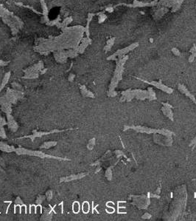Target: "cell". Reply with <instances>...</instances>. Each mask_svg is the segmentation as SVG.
<instances>
[{
    "mask_svg": "<svg viewBox=\"0 0 196 221\" xmlns=\"http://www.w3.org/2000/svg\"><path fill=\"white\" fill-rule=\"evenodd\" d=\"M138 46H139V43H138V42L133 43V44L131 45L128 46V47H127L124 48V49H121V50H117V52L114 53V55H112V56H111L110 57L107 58V59L108 60H111V59H113V60H114V59H115V57H116V56H119V57L120 58L122 56L125 55L126 53H128V52H130L131 50H133V49H135L136 47H137Z\"/></svg>",
    "mask_w": 196,
    "mask_h": 221,
    "instance_id": "cell-1",
    "label": "cell"
},
{
    "mask_svg": "<svg viewBox=\"0 0 196 221\" xmlns=\"http://www.w3.org/2000/svg\"><path fill=\"white\" fill-rule=\"evenodd\" d=\"M105 11H102L99 13H97V15H99V18H98V23L101 24L105 20L107 19V16L105 14Z\"/></svg>",
    "mask_w": 196,
    "mask_h": 221,
    "instance_id": "cell-7",
    "label": "cell"
},
{
    "mask_svg": "<svg viewBox=\"0 0 196 221\" xmlns=\"http://www.w3.org/2000/svg\"><path fill=\"white\" fill-rule=\"evenodd\" d=\"M106 11H108V12H109V13H112L113 11H114V7L112 6H108L106 8V10H105Z\"/></svg>",
    "mask_w": 196,
    "mask_h": 221,
    "instance_id": "cell-9",
    "label": "cell"
},
{
    "mask_svg": "<svg viewBox=\"0 0 196 221\" xmlns=\"http://www.w3.org/2000/svg\"><path fill=\"white\" fill-rule=\"evenodd\" d=\"M7 63H8V62H5V61H1V60H0V65H1V66H5Z\"/></svg>",
    "mask_w": 196,
    "mask_h": 221,
    "instance_id": "cell-11",
    "label": "cell"
},
{
    "mask_svg": "<svg viewBox=\"0 0 196 221\" xmlns=\"http://www.w3.org/2000/svg\"><path fill=\"white\" fill-rule=\"evenodd\" d=\"M81 41H82V42H81V45L79 46V47H77V50L80 52V53H83V52H84V50H85V49L86 48V47L91 43V39H90V38L86 37V38H83Z\"/></svg>",
    "mask_w": 196,
    "mask_h": 221,
    "instance_id": "cell-3",
    "label": "cell"
},
{
    "mask_svg": "<svg viewBox=\"0 0 196 221\" xmlns=\"http://www.w3.org/2000/svg\"><path fill=\"white\" fill-rule=\"evenodd\" d=\"M172 51L174 52V54H175V55H176V56H179V51L176 48H173V49H172Z\"/></svg>",
    "mask_w": 196,
    "mask_h": 221,
    "instance_id": "cell-10",
    "label": "cell"
},
{
    "mask_svg": "<svg viewBox=\"0 0 196 221\" xmlns=\"http://www.w3.org/2000/svg\"><path fill=\"white\" fill-rule=\"evenodd\" d=\"M22 7H25V8H28V9L31 10H32V11L34 12V13H36V14H38V15H41V16H42V12H38V10H36L33 7L29 6V5H24V4H23Z\"/></svg>",
    "mask_w": 196,
    "mask_h": 221,
    "instance_id": "cell-8",
    "label": "cell"
},
{
    "mask_svg": "<svg viewBox=\"0 0 196 221\" xmlns=\"http://www.w3.org/2000/svg\"><path fill=\"white\" fill-rule=\"evenodd\" d=\"M96 14L95 13H89L88 14V18H87V23H86V25L84 27V32L86 33V36L87 38H90V31H89V25H90V22L92 20L93 17L95 16Z\"/></svg>",
    "mask_w": 196,
    "mask_h": 221,
    "instance_id": "cell-5",
    "label": "cell"
},
{
    "mask_svg": "<svg viewBox=\"0 0 196 221\" xmlns=\"http://www.w3.org/2000/svg\"><path fill=\"white\" fill-rule=\"evenodd\" d=\"M114 41H115V37H112V38H111V39L108 40L106 45L105 46V47H104V50L106 51V52H107L108 51H109L111 49L112 46L114 45Z\"/></svg>",
    "mask_w": 196,
    "mask_h": 221,
    "instance_id": "cell-6",
    "label": "cell"
},
{
    "mask_svg": "<svg viewBox=\"0 0 196 221\" xmlns=\"http://www.w3.org/2000/svg\"><path fill=\"white\" fill-rule=\"evenodd\" d=\"M40 2H41V8H42V19L41 20V22L42 23H44V24H47L50 20L49 19V10H48V8H47V3L45 2V0H40Z\"/></svg>",
    "mask_w": 196,
    "mask_h": 221,
    "instance_id": "cell-2",
    "label": "cell"
},
{
    "mask_svg": "<svg viewBox=\"0 0 196 221\" xmlns=\"http://www.w3.org/2000/svg\"><path fill=\"white\" fill-rule=\"evenodd\" d=\"M156 2H152V3H144V2H141L139 1L134 0L133 5H127V4H120V5H125L128 7H147V6H153V4H155Z\"/></svg>",
    "mask_w": 196,
    "mask_h": 221,
    "instance_id": "cell-4",
    "label": "cell"
}]
</instances>
